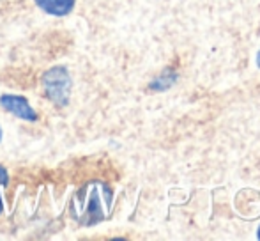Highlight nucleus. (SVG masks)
Here are the masks:
<instances>
[{
  "instance_id": "nucleus-1",
  "label": "nucleus",
  "mask_w": 260,
  "mask_h": 241,
  "mask_svg": "<svg viewBox=\"0 0 260 241\" xmlns=\"http://www.w3.org/2000/svg\"><path fill=\"white\" fill-rule=\"evenodd\" d=\"M0 105H2L7 112H11L13 115H16V117H20L23 120L38 119L36 110L28 105V101L21 96H9V94H4V96H0Z\"/></svg>"
},
{
  "instance_id": "nucleus-2",
  "label": "nucleus",
  "mask_w": 260,
  "mask_h": 241,
  "mask_svg": "<svg viewBox=\"0 0 260 241\" xmlns=\"http://www.w3.org/2000/svg\"><path fill=\"white\" fill-rule=\"evenodd\" d=\"M36 4L52 16H66L75 7V0H36Z\"/></svg>"
},
{
  "instance_id": "nucleus-3",
  "label": "nucleus",
  "mask_w": 260,
  "mask_h": 241,
  "mask_svg": "<svg viewBox=\"0 0 260 241\" xmlns=\"http://www.w3.org/2000/svg\"><path fill=\"white\" fill-rule=\"evenodd\" d=\"M7 181H9V177H7V170L4 169V167H0V185L6 186Z\"/></svg>"
},
{
  "instance_id": "nucleus-4",
  "label": "nucleus",
  "mask_w": 260,
  "mask_h": 241,
  "mask_svg": "<svg viewBox=\"0 0 260 241\" xmlns=\"http://www.w3.org/2000/svg\"><path fill=\"white\" fill-rule=\"evenodd\" d=\"M257 66H258V69H260V52L257 53Z\"/></svg>"
},
{
  "instance_id": "nucleus-5",
  "label": "nucleus",
  "mask_w": 260,
  "mask_h": 241,
  "mask_svg": "<svg viewBox=\"0 0 260 241\" xmlns=\"http://www.w3.org/2000/svg\"><path fill=\"white\" fill-rule=\"evenodd\" d=\"M2 207H4L2 206V197H0V213H2Z\"/></svg>"
},
{
  "instance_id": "nucleus-6",
  "label": "nucleus",
  "mask_w": 260,
  "mask_h": 241,
  "mask_svg": "<svg viewBox=\"0 0 260 241\" xmlns=\"http://www.w3.org/2000/svg\"><path fill=\"white\" fill-rule=\"evenodd\" d=\"M0 140H2V128H0Z\"/></svg>"
},
{
  "instance_id": "nucleus-7",
  "label": "nucleus",
  "mask_w": 260,
  "mask_h": 241,
  "mask_svg": "<svg viewBox=\"0 0 260 241\" xmlns=\"http://www.w3.org/2000/svg\"><path fill=\"white\" fill-rule=\"evenodd\" d=\"M258 238H260V229H258Z\"/></svg>"
}]
</instances>
